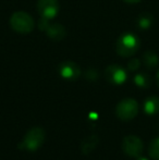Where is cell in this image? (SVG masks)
<instances>
[{"mask_svg":"<svg viewBox=\"0 0 159 160\" xmlns=\"http://www.w3.org/2000/svg\"><path fill=\"white\" fill-rule=\"evenodd\" d=\"M124 2H127V3H137V2L142 1V0H123Z\"/></svg>","mask_w":159,"mask_h":160,"instance_id":"obj_18","label":"cell"},{"mask_svg":"<svg viewBox=\"0 0 159 160\" xmlns=\"http://www.w3.org/2000/svg\"><path fill=\"white\" fill-rule=\"evenodd\" d=\"M148 154L154 160H159V137L151 142L148 147Z\"/></svg>","mask_w":159,"mask_h":160,"instance_id":"obj_15","label":"cell"},{"mask_svg":"<svg viewBox=\"0 0 159 160\" xmlns=\"http://www.w3.org/2000/svg\"><path fill=\"white\" fill-rule=\"evenodd\" d=\"M121 148L127 156L137 158L142 155L144 145L140 137L135 136V135H127L123 138Z\"/></svg>","mask_w":159,"mask_h":160,"instance_id":"obj_5","label":"cell"},{"mask_svg":"<svg viewBox=\"0 0 159 160\" xmlns=\"http://www.w3.org/2000/svg\"><path fill=\"white\" fill-rule=\"evenodd\" d=\"M58 73L66 81H75L81 76V68L74 61H63L58 65Z\"/></svg>","mask_w":159,"mask_h":160,"instance_id":"obj_9","label":"cell"},{"mask_svg":"<svg viewBox=\"0 0 159 160\" xmlns=\"http://www.w3.org/2000/svg\"><path fill=\"white\" fill-rule=\"evenodd\" d=\"M154 23V17L149 12H143L136 19V25L141 30H148Z\"/></svg>","mask_w":159,"mask_h":160,"instance_id":"obj_12","label":"cell"},{"mask_svg":"<svg viewBox=\"0 0 159 160\" xmlns=\"http://www.w3.org/2000/svg\"><path fill=\"white\" fill-rule=\"evenodd\" d=\"M38 26L40 30L46 32L50 39L55 40V42L62 40L67 35V31L63 25L58 23H50L49 20L42 19V18H40Z\"/></svg>","mask_w":159,"mask_h":160,"instance_id":"obj_6","label":"cell"},{"mask_svg":"<svg viewBox=\"0 0 159 160\" xmlns=\"http://www.w3.org/2000/svg\"><path fill=\"white\" fill-rule=\"evenodd\" d=\"M138 113V103L133 98L122 99L116 107V116L122 121L133 120Z\"/></svg>","mask_w":159,"mask_h":160,"instance_id":"obj_4","label":"cell"},{"mask_svg":"<svg viewBox=\"0 0 159 160\" xmlns=\"http://www.w3.org/2000/svg\"><path fill=\"white\" fill-rule=\"evenodd\" d=\"M143 64L147 68V69H154L156 68L159 63V57L155 51H146V52L143 55Z\"/></svg>","mask_w":159,"mask_h":160,"instance_id":"obj_13","label":"cell"},{"mask_svg":"<svg viewBox=\"0 0 159 160\" xmlns=\"http://www.w3.org/2000/svg\"><path fill=\"white\" fill-rule=\"evenodd\" d=\"M133 82L140 88H148L152 84V78L145 72H140V73L135 74L133 78Z\"/></svg>","mask_w":159,"mask_h":160,"instance_id":"obj_14","label":"cell"},{"mask_svg":"<svg viewBox=\"0 0 159 160\" xmlns=\"http://www.w3.org/2000/svg\"><path fill=\"white\" fill-rule=\"evenodd\" d=\"M84 76H85V78L88 81H97L98 78H99V73H98L97 70L91 69L85 72Z\"/></svg>","mask_w":159,"mask_h":160,"instance_id":"obj_17","label":"cell"},{"mask_svg":"<svg viewBox=\"0 0 159 160\" xmlns=\"http://www.w3.org/2000/svg\"><path fill=\"white\" fill-rule=\"evenodd\" d=\"M143 109L146 114L153 116L159 112V98L157 96H149L143 103Z\"/></svg>","mask_w":159,"mask_h":160,"instance_id":"obj_11","label":"cell"},{"mask_svg":"<svg viewBox=\"0 0 159 160\" xmlns=\"http://www.w3.org/2000/svg\"><path fill=\"white\" fill-rule=\"evenodd\" d=\"M46 132L42 128L35 127L32 128L25 133L22 141L19 143L17 148L26 152H36L45 143Z\"/></svg>","mask_w":159,"mask_h":160,"instance_id":"obj_1","label":"cell"},{"mask_svg":"<svg viewBox=\"0 0 159 160\" xmlns=\"http://www.w3.org/2000/svg\"><path fill=\"white\" fill-rule=\"evenodd\" d=\"M141 40L135 34L133 33H124L120 35L116 42V51L121 57H131L135 55L140 49Z\"/></svg>","mask_w":159,"mask_h":160,"instance_id":"obj_2","label":"cell"},{"mask_svg":"<svg viewBox=\"0 0 159 160\" xmlns=\"http://www.w3.org/2000/svg\"><path fill=\"white\" fill-rule=\"evenodd\" d=\"M136 160H148V159H147V158H145V157H137V159H136Z\"/></svg>","mask_w":159,"mask_h":160,"instance_id":"obj_20","label":"cell"},{"mask_svg":"<svg viewBox=\"0 0 159 160\" xmlns=\"http://www.w3.org/2000/svg\"><path fill=\"white\" fill-rule=\"evenodd\" d=\"M105 78L113 85H122L127 81V73L124 68L119 64H110L105 70Z\"/></svg>","mask_w":159,"mask_h":160,"instance_id":"obj_8","label":"cell"},{"mask_svg":"<svg viewBox=\"0 0 159 160\" xmlns=\"http://www.w3.org/2000/svg\"><path fill=\"white\" fill-rule=\"evenodd\" d=\"M10 26L14 32L28 34L34 30L35 22L33 18L24 11H17L10 18Z\"/></svg>","mask_w":159,"mask_h":160,"instance_id":"obj_3","label":"cell"},{"mask_svg":"<svg viewBox=\"0 0 159 160\" xmlns=\"http://www.w3.org/2000/svg\"><path fill=\"white\" fill-rule=\"evenodd\" d=\"M98 143H99V138L97 135L92 134L86 136L81 143V150H82L83 155H89L96 147H97Z\"/></svg>","mask_w":159,"mask_h":160,"instance_id":"obj_10","label":"cell"},{"mask_svg":"<svg viewBox=\"0 0 159 160\" xmlns=\"http://www.w3.org/2000/svg\"><path fill=\"white\" fill-rule=\"evenodd\" d=\"M60 10V4L58 0H38L37 11L40 18L51 21L58 15Z\"/></svg>","mask_w":159,"mask_h":160,"instance_id":"obj_7","label":"cell"},{"mask_svg":"<svg viewBox=\"0 0 159 160\" xmlns=\"http://www.w3.org/2000/svg\"><path fill=\"white\" fill-rule=\"evenodd\" d=\"M140 67H141V60L136 59V58L131 59L129 62H127V70H129V71H131V72L137 71V70L140 69Z\"/></svg>","mask_w":159,"mask_h":160,"instance_id":"obj_16","label":"cell"},{"mask_svg":"<svg viewBox=\"0 0 159 160\" xmlns=\"http://www.w3.org/2000/svg\"><path fill=\"white\" fill-rule=\"evenodd\" d=\"M156 80H157V84L159 86V71L157 72V75H156Z\"/></svg>","mask_w":159,"mask_h":160,"instance_id":"obj_19","label":"cell"}]
</instances>
